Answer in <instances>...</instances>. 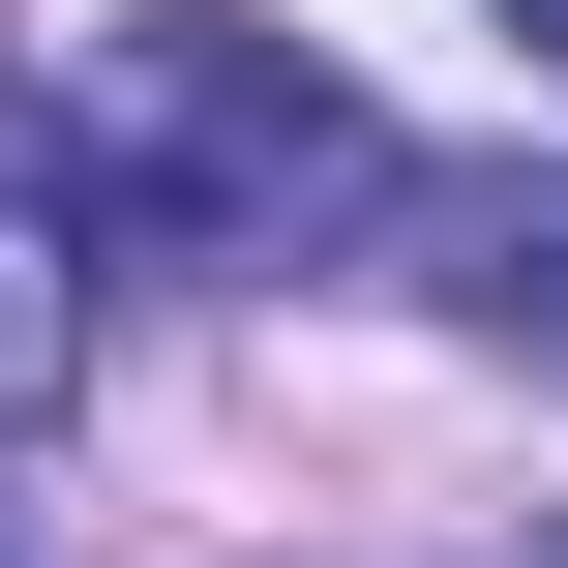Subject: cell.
I'll list each match as a JSON object with an SVG mask.
<instances>
[{
    "instance_id": "obj_1",
    "label": "cell",
    "mask_w": 568,
    "mask_h": 568,
    "mask_svg": "<svg viewBox=\"0 0 568 568\" xmlns=\"http://www.w3.org/2000/svg\"><path fill=\"white\" fill-rule=\"evenodd\" d=\"M60 150H90V210L240 240V270H270V240H359V180H389V120H359L300 30H210V0H180V30H120Z\"/></svg>"
},
{
    "instance_id": "obj_2",
    "label": "cell",
    "mask_w": 568,
    "mask_h": 568,
    "mask_svg": "<svg viewBox=\"0 0 568 568\" xmlns=\"http://www.w3.org/2000/svg\"><path fill=\"white\" fill-rule=\"evenodd\" d=\"M90 329H120V210H90V150H60V90H0V449H60V389H90Z\"/></svg>"
},
{
    "instance_id": "obj_3",
    "label": "cell",
    "mask_w": 568,
    "mask_h": 568,
    "mask_svg": "<svg viewBox=\"0 0 568 568\" xmlns=\"http://www.w3.org/2000/svg\"><path fill=\"white\" fill-rule=\"evenodd\" d=\"M359 240H389V300H449V329H568V180L539 150H389Z\"/></svg>"
},
{
    "instance_id": "obj_4",
    "label": "cell",
    "mask_w": 568,
    "mask_h": 568,
    "mask_svg": "<svg viewBox=\"0 0 568 568\" xmlns=\"http://www.w3.org/2000/svg\"><path fill=\"white\" fill-rule=\"evenodd\" d=\"M509 30H539V90H568V0H509Z\"/></svg>"
},
{
    "instance_id": "obj_5",
    "label": "cell",
    "mask_w": 568,
    "mask_h": 568,
    "mask_svg": "<svg viewBox=\"0 0 568 568\" xmlns=\"http://www.w3.org/2000/svg\"><path fill=\"white\" fill-rule=\"evenodd\" d=\"M539 568H568V509H539Z\"/></svg>"
}]
</instances>
